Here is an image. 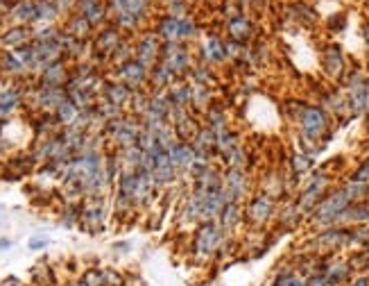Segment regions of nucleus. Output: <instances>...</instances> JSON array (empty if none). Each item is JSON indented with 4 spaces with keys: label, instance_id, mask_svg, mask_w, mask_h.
<instances>
[{
    "label": "nucleus",
    "instance_id": "58836bf2",
    "mask_svg": "<svg viewBox=\"0 0 369 286\" xmlns=\"http://www.w3.org/2000/svg\"><path fill=\"white\" fill-rule=\"evenodd\" d=\"M197 32V25H195V21L186 16V19H181V32H179V41H186V39H193Z\"/></svg>",
    "mask_w": 369,
    "mask_h": 286
},
{
    "label": "nucleus",
    "instance_id": "c03bdc74",
    "mask_svg": "<svg viewBox=\"0 0 369 286\" xmlns=\"http://www.w3.org/2000/svg\"><path fill=\"white\" fill-rule=\"evenodd\" d=\"M3 286H23V282L12 275V277H7V280H3Z\"/></svg>",
    "mask_w": 369,
    "mask_h": 286
},
{
    "label": "nucleus",
    "instance_id": "393cba45",
    "mask_svg": "<svg viewBox=\"0 0 369 286\" xmlns=\"http://www.w3.org/2000/svg\"><path fill=\"white\" fill-rule=\"evenodd\" d=\"M204 60H206V64H222V62H227L225 41L218 39V36H209L206 43H204Z\"/></svg>",
    "mask_w": 369,
    "mask_h": 286
},
{
    "label": "nucleus",
    "instance_id": "39448f33",
    "mask_svg": "<svg viewBox=\"0 0 369 286\" xmlns=\"http://www.w3.org/2000/svg\"><path fill=\"white\" fill-rule=\"evenodd\" d=\"M79 227L86 234H102L107 230V209L102 195L95 198H84L79 202Z\"/></svg>",
    "mask_w": 369,
    "mask_h": 286
},
{
    "label": "nucleus",
    "instance_id": "7ed1b4c3",
    "mask_svg": "<svg viewBox=\"0 0 369 286\" xmlns=\"http://www.w3.org/2000/svg\"><path fill=\"white\" fill-rule=\"evenodd\" d=\"M227 234L220 230L218 221H202L197 223L193 239H190V250L199 261H216V254L222 246Z\"/></svg>",
    "mask_w": 369,
    "mask_h": 286
},
{
    "label": "nucleus",
    "instance_id": "7c9ffc66",
    "mask_svg": "<svg viewBox=\"0 0 369 286\" xmlns=\"http://www.w3.org/2000/svg\"><path fill=\"white\" fill-rule=\"evenodd\" d=\"M346 261H349V266L353 268V273H365L369 268V248H358V250H353L349 257H346Z\"/></svg>",
    "mask_w": 369,
    "mask_h": 286
},
{
    "label": "nucleus",
    "instance_id": "09e8293b",
    "mask_svg": "<svg viewBox=\"0 0 369 286\" xmlns=\"http://www.w3.org/2000/svg\"><path fill=\"white\" fill-rule=\"evenodd\" d=\"M114 248H116L118 252H127L129 250V243H125V241H123V243H116Z\"/></svg>",
    "mask_w": 369,
    "mask_h": 286
},
{
    "label": "nucleus",
    "instance_id": "f257e3e1",
    "mask_svg": "<svg viewBox=\"0 0 369 286\" xmlns=\"http://www.w3.org/2000/svg\"><path fill=\"white\" fill-rule=\"evenodd\" d=\"M353 204L349 191H346L342 184L331 189L327 195L322 198L320 204L311 211V216L306 218L308 225L313 227V230H324V227H333L338 225V218L344 214V209Z\"/></svg>",
    "mask_w": 369,
    "mask_h": 286
},
{
    "label": "nucleus",
    "instance_id": "6e6552de",
    "mask_svg": "<svg viewBox=\"0 0 369 286\" xmlns=\"http://www.w3.org/2000/svg\"><path fill=\"white\" fill-rule=\"evenodd\" d=\"M114 78L118 80V82L127 84L131 91H138V89H143L147 82H150V69H147L145 64H141L134 57V60H129V62H125L123 66H118Z\"/></svg>",
    "mask_w": 369,
    "mask_h": 286
},
{
    "label": "nucleus",
    "instance_id": "9d476101",
    "mask_svg": "<svg viewBox=\"0 0 369 286\" xmlns=\"http://www.w3.org/2000/svg\"><path fill=\"white\" fill-rule=\"evenodd\" d=\"M161 46H164V41L159 39L157 32H147L143 34L141 39L136 43V60L145 64L147 69H152L154 64H159V57H161Z\"/></svg>",
    "mask_w": 369,
    "mask_h": 286
},
{
    "label": "nucleus",
    "instance_id": "c85d7f7f",
    "mask_svg": "<svg viewBox=\"0 0 369 286\" xmlns=\"http://www.w3.org/2000/svg\"><path fill=\"white\" fill-rule=\"evenodd\" d=\"M91 30H93V25L88 23V21L82 16V14H75V16H71V21H68V23H66V27H64L66 34L75 36V39H84V41H86V36L91 34Z\"/></svg>",
    "mask_w": 369,
    "mask_h": 286
},
{
    "label": "nucleus",
    "instance_id": "2f4dec72",
    "mask_svg": "<svg viewBox=\"0 0 369 286\" xmlns=\"http://www.w3.org/2000/svg\"><path fill=\"white\" fill-rule=\"evenodd\" d=\"M188 75H190V80H193V84H204V86H211L213 84V73L209 69V64L193 66Z\"/></svg>",
    "mask_w": 369,
    "mask_h": 286
},
{
    "label": "nucleus",
    "instance_id": "ddd939ff",
    "mask_svg": "<svg viewBox=\"0 0 369 286\" xmlns=\"http://www.w3.org/2000/svg\"><path fill=\"white\" fill-rule=\"evenodd\" d=\"M227 30H229V39L238 41V43H245V46H247V41H252V36H254L252 21H249L247 16H242V14H236V16H231V21L227 23Z\"/></svg>",
    "mask_w": 369,
    "mask_h": 286
},
{
    "label": "nucleus",
    "instance_id": "ea45409f",
    "mask_svg": "<svg viewBox=\"0 0 369 286\" xmlns=\"http://www.w3.org/2000/svg\"><path fill=\"white\" fill-rule=\"evenodd\" d=\"M50 243V239L48 237H43V234H36V237H32L27 241V248L29 250H43V248H48Z\"/></svg>",
    "mask_w": 369,
    "mask_h": 286
},
{
    "label": "nucleus",
    "instance_id": "423d86ee",
    "mask_svg": "<svg viewBox=\"0 0 369 286\" xmlns=\"http://www.w3.org/2000/svg\"><path fill=\"white\" fill-rule=\"evenodd\" d=\"M275 216H277V200L270 193L261 191V193H254L249 198V202L245 207V221H249L256 227H263Z\"/></svg>",
    "mask_w": 369,
    "mask_h": 286
},
{
    "label": "nucleus",
    "instance_id": "a18cd8bd",
    "mask_svg": "<svg viewBox=\"0 0 369 286\" xmlns=\"http://www.w3.org/2000/svg\"><path fill=\"white\" fill-rule=\"evenodd\" d=\"M12 246H14V243H12V239H0V252H7Z\"/></svg>",
    "mask_w": 369,
    "mask_h": 286
},
{
    "label": "nucleus",
    "instance_id": "72a5a7b5",
    "mask_svg": "<svg viewBox=\"0 0 369 286\" xmlns=\"http://www.w3.org/2000/svg\"><path fill=\"white\" fill-rule=\"evenodd\" d=\"M102 273H105L107 286H125L127 284V273H123V270H118L114 266H102Z\"/></svg>",
    "mask_w": 369,
    "mask_h": 286
},
{
    "label": "nucleus",
    "instance_id": "c756f323",
    "mask_svg": "<svg viewBox=\"0 0 369 286\" xmlns=\"http://www.w3.org/2000/svg\"><path fill=\"white\" fill-rule=\"evenodd\" d=\"M147 105H150V93H145L143 89L138 91H131V98H129V112L131 116H136V119H141V116L147 112Z\"/></svg>",
    "mask_w": 369,
    "mask_h": 286
},
{
    "label": "nucleus",
    "instance_id": "9b49d317",
    "mask_svg": "<svg viewBox=\"0 0 369 286\" xmlns=\"http://www.w3.org/2000/svg\"><path fill=\"white\" fill-rule=\"evenodd\" d=\"M242 221H245V209H242L240 202H227L222 214L218 216L220 230H222L227 237H231V234L242 225Z\"/></svg>",
    "mask_w": 369,
    "mask_h": 286
},
{
    "label": "nucleus",
    "instance_id": "49530a36",
    "mask_svg": "<svg viewBox=\"0 0 369 286\" xmlns=\"http://www.w3.org/2000/svg\"><path fill=\"white\" fill-rule=\"evenodd\" d=\"M363 41H365V48H367V53H369V23L363 25Z\"/></svg>",
    "mask_w": 369,
    "mask_h": 286
},
{
    "label": "nucleus",
    "instance_id": "20e7f679",
    "mask_svg": "<svg viewBox=\"0 0 369 286\" xmlns=\"http://www.w3.org/2000/svg\"><path fill=\"white\" fill-rule=\"evenodd\" d=\"M331 184H333V178L329 175L327 168H320V171H313L308 178L304 180V187H301L299 195L294 198V204H297L299 214L308 218L311 211L320 204V200L331 191Z\"/></svg>",
    "mask_w": 369,
    "mask_h": 286
},
{
    "label": "nucleus",
    "instance_id": "dca6fc26",
    "mask_svg": "<svg viewBox=\"0 0 369 286\" xmlns=\"http://www.w3.org/2000/svg\"><path fill=\"white\" fill-rule=\"evenodd\" d=\"M77 14H82L88 23L98 27L107 19L109 10L102 5V0H77Z\"/></svg>",
    "mask_w": 369,
    "mask_h": 286
},
{
    "label": "nucleus",
    "instance_id": "0eeeda50",
    "mask_svg": "<svg viewBox=\"0 0 369 286\" xmlns=\"http://www.w3.org/2000/svg\"><path fill=\"white\" fill-rule=\"evenodd\" d=\"M222 189L229 202H240L249 193V175L245 168H229L222 173Z\"/></svg>",
    "mask_w": 369,
    "mask_h": 286
},
{
    "label": "nucleus",
    "instance_id": "b1692460",
    "mask_svg": "<svg viewBox=\"0 0 369 286\" xmlns=\"http://www.w3.org/2000/svg\"><path fill=\"white\" fill-rule=\"evenodd\" d=\"M175 75H173V71L170 69H166L164 64H154L152 69H150V84L154 86V91H166L168 86L175 84Z\"/></svg>",
    "mask_w": 369,
    "mask_h": 286
},
{
    "label": "nucleus",
    "instance_id": "c9c22d12",
    "mask_svg": "<svg viewBox=\"0 0 369 286\" xmlns=\"http://www.w3.org/2000/svg\"><path fill=\"white\" fill-rule=\"evenodd\" d=\"M86 286H107L105 284V273H102L100 266H93V268H86L82 277H79Z\"/></svg>",
    "mask_w": 369,
    "mask_h": 286
},
{
    "label": "nucleus",
    "instance_id": "a19ab883",
    "mask_svg": "<svg viewBox=\"0 0 369 286\" xmlns=\"http://www.w3.org/2000/svg\"><path fill=\"white\" fill-rule=\"evenodd\" d=\"M304 280H306V286H329L327 284V277H324L322 270H317V273L304 277Z\"/></svg>",
    "mask_w": 369,
    "mask_h": 286
},
{
    "label": "nucleus",
    "instance_id": "3c124183",
    "mask_svg": "<svg viewBox=\"0 0 369 286\" xmlns=\"http://www.w3.org/2000/svg\"><path fill=\"white\" fill-rule=\"evenodd\" d=\"M0 139H3V132H0Z\"/></svg>",
    "mask_w": 369,
    "mask_h": 286
},
{
    "label": "nucleus",
    "instance_id": "f8f14e48",
    "mask_svg": "<svg viewBox=\"0 0 369 286\" xmlns=\"http://www.w3.org/2000/svg\"><path fill=\"white\" fill-rule=\"evenodd\" d=\"M168 155H170V161L177 166V171H188L195 161V148H193V143L179 141V139H177L170 148H168Z\"/></svg>",
    "mask_w": 369,
    "mask_h": 286
},
{
    "label": "nucleus",
    "instance_id": "6ab92c4d",
    "mask_svg": "<svg viewBox=\"0 0 369 286\" xmlns=\"http://www.w3.org/2000/svg\"><path fill=\"white\" fill-rule=\"evenodd\" d=\"M34 164H36V161H34L32 155L12 157V159L5 164V178H3V180H21V178H25V175L32 173Z\"/></svg>",
    "mask_w": 369,
    "mask_h": 286
},
{
    "label": "nucleus",
    "instance_id": "603ef678",
    "mask_svg": "<svg viewBox=\"0 0 369 286\" xmlns=\"http://www.w3.org/2000/svg\"><path fill=\"white\" fill-rule=\"evenodd\" d=\"M125 286H127V284H125Z\"/></svg>",
    "mask_w": 369,
    "mask_h": 286
},
{
    "label": "nucleus",
    "instance_id": "e433bc0d",
    "mask_svg": "<svg viewBox=\"0 0 369 286\" xmlns=\"http://www.w3.org/2000/svg\"><path fill=\"white\" fill-rule=\"evenodd\" d=\"M294 273V266H285V268H277V273L272 275V280L268 286H285V282L290 280Z\"/></svg>",
    "mask_w": 369,
    "mask_h": 286
},
{
    "label": "nucleus",
    "instance_id": "412c9836",
    "mask_svg": "<svg viewBox=\"0 0 369 286\" xmlns=\"http://www.w3.org/2000/svg\"><path fill=\"white\" fill-rule=\"evenodd\" d=\"M277 221H279V225L283 227V232H292V230H297V227L304 223L306 218L299 214V209H297V204H294V200H290V202H285L283 207L277 211Z\"/></svg>",
    "mask_w": 369,
    "mask_h": 286
},
{
    "label": "nucleus",
    "instance_id": "f704fd0d",
    "mask_svg": "<svg viewBox=\"0 0 369 286\" xmlns=\"http://www.w3.org/2000/svg\"><path fill=\"white\" fill-rule=\"evenodd\" d=\"M32 282H34L36 286H55V284H57L53 268H41V266H36V268L32 270Z\"/></svg>",
    "mask_w": 369,
    "mask_h": 286
},
{
    "label": "nucleus",
    "instance_id": "5701e85b",
    "mask_svg": "<svg viewBox=\"0 0 369 286\" xmlns=\"http://www.w3.org/2000/svg\"><path fill=\"white\" fill-rule=\"evenodd\" d=\"M179 32H181V19H175L173 14H166V16L159 19L157 23V34L161 41H179Z\"/></svg>",
    "mask_w": 369,
    "mask_h": 286
},
{
    "label": "nucleus",
    "instance_id": "4468645a",
    "mask_svg": "<svg viewBox=\"0 0 369 286\" xmlns=\"http://www.w3.org/2000/svg\"><path fill=\"white\" fill-rule=\"evenodd\" d=\"M100 98L109 100L112 105L125 109L129 105V98H131V89L127 84L118 82V80H112V82H105V89H102Z\"/></svg>",
    "mask_w": 369,
    "mask_h": 286
},
{
    "label": "nucleus",
    "instance_id": "4be33fe9",
    "mask_svg": "<svg viewBox=\"0 0 369 286\" xmlns=\"http://www.w3.org/2000/svg\"><path fill=\"white\" fill-rule=\"evenodd\" d=\"M7 16H10L16 25L34 23V19H36V3H34V0H21V3H16V5L12 7Z\"/></svg>",
    "mask_w": 369,
    "mask_h": 286
},
{
    "label": "nucleus",
    "instance_id": "a878e982",
    "mask_svg": "<svg viewBox=\"0 0 369 286\" xmlns=\"http://www.w3.org/2000/svg\"><path fill=\"white\" fill-rule=\"evenodd\" d=\"M0 71L7 73V75H25L27 71V66L21 62V57L16 55V50H5L3 57H0Z\"/></svg>",
    "mask_w": 369,
    "mask_h": 286
},
{
    "label": "nucleus",
    "instance_id": "2eb2a0df",
    "mask_svg": "<svg viewBox=\"0 0 369 286\" xmlns=\"http://www.w3.org/2000/svg\"><path fill=\"white\" fill-rule=\"evenodd\" d=\"M369 223V200L353 202L344 209V214L338 218V225L353 227V225H367Z\"/></svg>",
    "mask_w": 369,
    "mask_h": 286
},
{
    "label": "nucleus",
    "instance_id": "79ce46f5",
    "mask_svg": "<svg viewBox=\"0 0 369 286\" xmlns=\"http://www.w3.org/2000/svg\"><path fill=\"white\" fill-rule=\"evenodd\" d=\"M346 286H369V273H367V270H365V273H356Z\"/></svg>",
    "mask_w": 369,
    "mask_h": 286
},
{
    "label": "nucleus",
    "instance_id": "f3484780",
    "mask_svg": "<svg viewBox=\"0 0 369 286\" xmlns=\"http://www.w3.org/2000/svg\"><path fill=\"white\" fill-rule=\"evenodd\" d=\"M32 41V30L27 25H14V27H7V30L0 34V43L10 50H16L21 46H27Z\"/></svg>",
    "mask_w": 369,
    "mask_h": 286
},
{
    "label": "nucleus",
    "instance_id": "f03ea898",
    "mask_svg": "<svg viewBox=\"0 0 369 286\" xmlns=\"http://www.w3.org/2000/svg\"><path fill=\"white\" fill-rule=\"evenodd\" d=\"M344 250H351V227L344 225L315 230V234L304 246V252L315 254H340Z\"/></svg>",
    "mask_w": 369,
    "mask_h": 286
},
{
    "label": "nucleus",
    "instance_id": "4c0bfd02",
    "mask_svg": "<svg viewBox=\"0 0 369 286\" xmlns=\"http://www.w3.org/2000/svg\"><path fill=\"white\" fill-rule=\"evenodd\" d=\"M351 182H363V184H369V157L363 159L360 164L356 166V171L351 173Z\"/></svg>",
    "mask_w": 369,
    "mask_h": 286
},
{
    "label": "nucleus",
    "instance_id": "cd10ccee",
    "mask_svg": "<svg viewBox=\"0 0 369 286\" xmlns=\"http://www.w3.org/2000/svg\"><path fill=\"white\" fill-rule=\"evenodd\" d=\"M55 116H57V121H59V126H62V128H73L77 123V119H79V109L73 105L68 98H66L62 105L55 109Z\"/></svg>",
    "mask_w": 369,
    "mask_h": 286
},
{
    "label": "nucleus",
    "instance_id": "37998d69",
    "mask_svg": "<svg viewBox=\"0 0 369 286\" xmlns=\"http://www.w3.org/2000/svg\"><path fill=\"white\" fill-rule=\"evenodd\" d=\"M329 25H331V30H344V25H346V16H340V19H331L329 21Z\"/></svg>",
    "mask_w": 369,
    "mask_h": 286
},
{
    "label": "nucleus",
    "instance_id": "473e14b6",
    "mask_svg": "<svg viewBox=\"0 0 369 286\" xmlns=\"http://www.w3.org/2000/svg\"><path fill=\"white\" fill-rule=\"evenodd\" d=\"M351 248H369V223L351 227Z\"/></svg>",
    "mask_w": 369,
    "mask_h": 286
},
{
    "label": "nucleus",
    "instance_id": "1a4fd4ad",
    "mask_svg": "<svg viewBox=\"0 0 369 286\" xmlns=\"http://www.w3.org/2000/svg\"><path fill=\"white\" fill-rule=\"evenodd\" d=\"M322 71L324 75L340 82L346 73V57H344V50L338 46V43H329L324 46L322 50Z\"/></svg>",
    "mask_w": 369,
    "mask_h": 286
},
{
    "label": "nucleus",
    "instance_id": "8fccbe9b",
    "mask_svg": "<svg viewBox=\"0 0 369 286\" xmlns=\"http://www.w3.org/2000/svg\"><path fill=\"white\" fill-rule=\"evenodd\" d=\"M71 286H86V284H84V282H82V280H77V282H73V284H71Z\"/></svg>",
    "mask_w": 369,
    "mask_h": 286
},
{
    "label": "nucleus",
    "instance_id": "de8ad7c7",
    "mask_svg": "<svg viewBox=\"0 0 369 286\" xmlns=\"http://www.w3.org/2000/svg\"><path fill=\"white\" fill-rule=\"evenodd\" d=\"M365 116H369V80H367V86H365Z\"/></svg>",
    "mask_w": 369,
    "mask_h": 286
},
{
    "label": "nucleus",
    "instance_id": "aec40b11",
    "mask_svg": "<svg viewBox=\"0 0 369 286\" xmlns=\"http://www.w3.org/2000/svg\"><path fill=\"white\" fill-rule=\"evenodd\" d=\"M315 168V159L313 155H308V152H294L290 157V175H292V182H301L306 180V175H311Z\"/></svg>",
    "mask_w": 369,
    "mask_h": 286
},
{
    "label": "nucleus",
    "instance_id": "a211bd4d",
    "mask_svg": "<svg viewBox=\"0 0 369 286\" xmlns=\"http://www.w3.org/2000/svg\"><path fill=\"white\" fill-rule=\"evenodd\" d=\"M71 78V71L66 69V62L59 60L55 64H50L46 71L39 75V84H46V86H66Z\"/></svg>",
    "mask_w": 369,
    "mask_h": 286
},
{
    "label": "nucleus",
    "instance_id": "bb28decb",
    "mask_svg": "<svg viewBox=\"0 0 369 286\" xmlns=\"http://www.w3.org/2000/svg\"><path fill=\"white\" fill-rule=\"evenodd\" d=\"M21 105H23V91H21L18 86L10 84L0 89V107H3L5 112L14 114Z\"/></svg>",
    "mask_w": 369,
    "mask_h": 286
}]
</instances>
